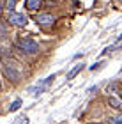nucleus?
I'll return each mask as SVG.
<instances>
[{"mask_svg":"<svg viewBox=\"0 0 122 124\" xmlns=\"http://www.w3.org/2000/svg\"><path fill=\"white\" fill-rule=\"evenodd\" d=\"M4 71L11 80H18L21 76V66L14 59H5L4 60Z\"/></svg>","mask_w":122,"mask_h":124,"instance_id":"obj_1","label":"nucleus"},{"mask_svg":"<svg viewBox=\"0 0 122 124\" xmlns=\"http://www.w3.org/2000/svg\"><path fill=\"white\" fill-rule=\"evenodd\" d=\"M18 48H20L23 53H29V55H30V53H36L39 46H37V43L34 41V39L25 37V39H20V41H18Z\"/></svg>","mask_w":122,"mask_h":124,"instance_id":"obj_2","label":"nucleus"},{"mask_svg":"<svg viewBox=\"0 0 122 124\" xmlns=\"http://www.w3.org/2000/svg\"><path fill=\"white\" fill-rule=\"evenodd\" d=\"M7 21L11 25H16V27H25L29 23V18H27L25 14H20V13H14V11H11L7 14Z\"/></svg>","mask_w":122,"mask_h":124,"instance_id":"obj_3","label":"nucleus"},{"mask_svg":"<svg viewBox=\"0 0 122 124\" xmlns=\"http://www.w3.org/2000/svg\"><path fill=\"white\" fill-rule=\"evenodd\" d=\"M53 80H55V76H53V75H51V76H48L46 80H43V82L39 83V87L36 89V92H34V94H36V96H39V94H43L44 91H46V87H48V85H50V83H51Z\"/></svg>","mask_w":122,"mask_h":124,"instance_id":"obj_4","label":"nucleus"},{"mask_svg":"<svg viewBox=\"0 0 122 124\" xmlns=\"http://www.w3.org/2000/svg\"><path fill=\"white\" fill-rule=\"evenodd\" d=\"M53 16L51 14H48V13H44V14H37V18H36V21L39 25H50V23H53Z\"/></svg>","mask_w":122,"mask_h":124,"instance_id":"obj_5","label":"nucleus"},{"mask_svg":"<svg viewBox=\"0 0 122 124\" xmlns=\"http://www.w3.org/2000/svg\"><path fill=\"white\" fill-rule=\"evenodd\" d=\"M41 0H27V9H29V11H37V9H39L41 7Z\"/></svg>","mask_w":122,"mask_h":124,"instance_id":"obj_6","label":"nucleus"},{"mask_svg":"<svg viewBox=\"0 0 122 124\" xmlns=\"http://www.w3.org/2000/svg\"><path fill=\"white\" fill-rule=\"evenodd\" d=\"M83 69V64H78V66H74L73 67V69H71L69 73H67V80H73V78L76 76V75H78V73Z\"/></svg>","mask_w":122,"mask_h":124,"instance_id":"obj_7","label":"nucleus"},{"mask_svg":"<svg viewBox=\"0 0 122 124\" xmlns=\"http://www.w3.org/2000/svg\"><path fill=\"white\" fill-rule=\"evenodd\" d=\"M110 105H112L115 110H120V106H122V105H120V99L115 98V96H112V98H110Z\"/></svg>","mask_w":122,"mask_h":124,"instance_id":"obj_8","label":"nucleus"},{"mask_svg":"<svg viewBox=\"0 0 122 124\" xmlns=\"http://www.w3.org/2000/svg\"><path fill=\"white\" fill-rule=\"evenodd\" d=\"M20 106H21V101H20V99H16L14 103H13V105L9 106V112H16V110L20 108Z\"/></svg>","mask_w":122,"mask_h":124,"instance_id":"obj_9","label":"nucleus"},{"mask_svg":"<svg viewBox=\"0 0 122 124\" xmlns=\"http://www.w3.org/2000/svg\"><path fill=\"white\" fill-rule=\"evenodd\" d=\"M16 2H18V0H7V5H5V7H7L9 11H13L14 5H16Z\"/></svg>","mask_w":122,"mask_h":124,"instance_id":"obj_10","label":"nucleus"},{"mask_svg":"<svg viewBox=\"0 0 122 124\" xmlns=\"http://www.w3.org/2000/svg\"><path fill=\"white\" fill-rule=\"evenodd\" d=\"M110 122H112V124H122V117H112Z\"/></svg>","mask_w":122,"mask_h":124,"instance_id":"obj_11","label":"nucleus"},{"mask_svg":"<svg viewBox=\"0 0 122 124\" xmlns=\"http://www.w3.org/2000/svg\"><path fill=\"white\" fill-rule=\"evenodd\" d=\"M14 124H29V119H27V117H21L20 121H16Z\"/></svg>","mask_w":122,"mask_h":124,"instance_id":"obj_12","label":"nucleus"},{"mask_svg":"<svg viewBox=\"0 0 122 124\" xmlns=\"http://www.w3.org/2000/svg\"><path fill=\"white\" fill-rule=\"evenodd\" d=\"M4 34H5V29H4V27H2V25H0V37H2V36H4Z\"/></svg>","mask_w":122,"mask_h":124,"instance_id":"obj_13","label":"nucleus"},{"mask_svg":"<svg viewBox=\"0 0 122 124\" xmlns=\"http://www.w3.org/2000/svg\"><path fill=\"white\" fill-rule=\"evenodd\" d=\"M2 7H4V5H2V4H0V13H2Z\"/></svg>","mask_w":122,"mask_h":124,"instance_id":"obj_14","label":"nucleus"}]
</instances>
